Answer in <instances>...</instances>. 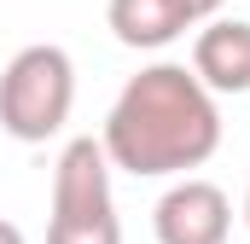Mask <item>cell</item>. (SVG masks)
Wrapping results in <instances>:
<instances>
[{
  "mask_svg": "<svg viewBox=\"0 0 250 244\" xmlns=\"http://www.w3.org/2000/svg\"><path fill=\"white\" fill-rule=\"evenodd\" d=\"M99 145H105V163L134 175V181L204 169L215 157V145H221L215 93L187 64H146L117 93Z\"/></svg>",
  "mask_w": 250,
  "mask_h": 244,
  "instance_id": "6da1fadb",
  "label": "cell"
},
{
  "mask_svg": "<svg viewBox=\"0 0 250 244\" xmlns=\"http://www.w3.org/2000/svg\"><path fill=\"white\" fill-rule=\"evenodd\" d=\"M70 105H76V64L53 41L23 47L0 70V128L18 145H47L70 122Z\"/></svg>",
  "mask_w": 250,
  "mask_h": 244,
  "instance_id": "7a4b0ae2",
  "label": "cell"
},
{
  "mask_svg": "<svg viewBox=\"0 0 250 244\" xmlns=\"http://www.w3.org/2000/svg\"><path fill=\"white\" fill-rule=\"evenodd\" d=\"M47 244H123L117 198H111V163H105V145L87 134L59 151Z\"/></svg>",
  "mask_w": 250,
  "mask_h": 244,
  "instance_id": "3957f363",
  "label": "cell"
},
{
  "mask_svg": "<svg viewBox=\"0 0 250 244\" xmlns=\"http://www.w3.org/2000/svg\"><path fill=\"white\" fill-rule=\"evenodd\" d=\"M151 233L157 244H227L233 233V203L215 181H175L157 209H151Z\"/></svg>",
  "mask_w": 250,
  "mask_h": 244,
  "instance_id": "277c9868",
  "label": "cell"
},
{
  "mask_svg": "<svg viewBox=\"0 0 250 244\" xmlns=\"http://www.w3.org/2000/svg\"><path fill=\"white\" fill-rule=\"evenodd\" d=\"M192 76L209 93H250V23L209 18L192 41Z\"/></svg>",
  "mask_w": 250,
  "mask_h": 244,
  "instance_id": "5b68a950",
  "label": "cell"
},
{
  "mask_svg": "<svg viewBox=\"0 0 250 244\" xmlns=\"http://www.w3.org/2000/svg\"><path fill=\"white\" fill-rule=\"evenodd\" d=\"M105 23H111V35L123 47L151 53V47H169L175 35H187L192 12H187V0H111Z\"/></svg>",
  "mask_w": 250,
  "mask_h": 244,
  "instance_id": "8992f818",
  "label": "cell"
},
{
  "mask_svg": "<svg viewBox=\"0 0 250 244\" xmlns=\"http://www.w3.org/2000/svg\"><path fill=\"white\" fill-rule=\"evenodd\" d=\"M187 12H192V23H209L221 12V0H187Z\"/></svg>",
  "mask_w": 250,
  "mask_h": 244,
  "instance_id": "52a82bcc",
  "label": "cell"
},
{
  "mask_svg": "<svg viewBox=\"0 0 250 244\" xmlns=\"http://www.w3.org/2000/svg\"><path fill=\"white\" fill-rule=\"evenodd\" d=\"M0 244H29V239H23V233H18L12 221H0Z\"/></svg>",
  "mask_w": 250,
  "mask_h": 244,
  "instance_id": "ba28073f",
  "label": "cell"
},
{
  "mask_svg": "<svg viewBox=\"0 0 250 244\" xmlns=\"http://www.w3.org/2000/svg\"><path fill=\"white\" fill-rule=\"evenodd\" d=\"M245 227H250V192H245Z\"/></svg>",
  "mask_w": 250,
  "mask_h": 244,
  "instance_id": "9c48e42d",
  "label": "cell"
}]
</instances>
